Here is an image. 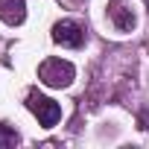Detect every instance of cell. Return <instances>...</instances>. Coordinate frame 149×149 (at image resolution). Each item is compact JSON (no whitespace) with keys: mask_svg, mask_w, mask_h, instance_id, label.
<instances>
[{"mask_svg":"<svg viewBox=\"0 0 149 149\" xmlns=\"http://www.w3.org/2000/svg\"><path fill=\"white\" fill-rule=\"evenodd\" d=\"M26 18V3L24 0H0V21L9 24V26H18L24 24Z\"/></svg>","mask_w":149,"mask_h":149,"instance_id":"cell-5","label":"cell"},{"mask_svg":"<svg viewBox=\"0 0 149 149\" xmlns=\"http://www.w3.org/2000/svg\"><path fill=\"white\" fill-rule=\"evenodd\" d=\"M21 137H18V132L15 129H9L6 123H0V149H9V146H15Z\"/></svg>","mask_w":149,"mask_h":149,"instance_id":"cell-6","label":"cell"},{"mask_svg":"<svg viewBox=\"0 0 149 149\" xmlns=\"http://www.w3.org/2000/svg\"><path fill=\"white\" fill-rule=\"evenodd\" d=\"M108 18H111V24H114L120 32H129V29H134V24H137L134 12L123 3V0H111V3H108Z\"/></svg>","mask_w":149,"mask_h":149,"instance_id":"cell-4","label":"cell"},{"mask_svg":"<svg viewBox=\"0 0 149 149\" xmlns=\"http://www.w3.org/2000/svg\"><path fill=\"white\" fill-rule=\"evenodd\" d=\"M38 79L47 88H67L73 79H76V67H73L67 58H47L38 67Z\"/></svg>","mask_w":149,"mask_h":149,"instance_id":"cell-1","label":"cell"},{"mask_svg":"<svg viewBox=\"0 0 149 149\" xmlns=\"http://www.w3.org/2000/svg\"><path fill=\"white\" fill-rule=\"evenodd\" d=\"M26 105H29V111L38 117V123H41L44 129H53V126L61 120V105H58L56 100L38 94V91H32V94L26 97Z\"/></svg>","mask_w":149,"mask_h":149,"instance_id":"cell-2","label":"cell"},{"mask_svg":"<svg viewBox=\"0 0 149 149\" xmlns=\"http://www.w3.org/2000/svg\"><path fill=\"white\" fill-rule=\"evenodd\" d=\"M53 41L61 44V47H82L85 29H82L76 21H58V24L53 26Z\"/></svg>","mask_w":149,"mask_h":149,"instance_id":"cell-3","label":"cell"}]
</instances>
